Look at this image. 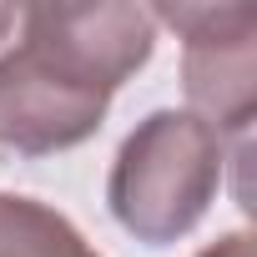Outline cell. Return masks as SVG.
<instances>
[{"label":"cell","instance_id":"obj_1","mask_svg":"<svg viewBox=\"0 0 257 257\" xmlns=\"http://www.w3.org/2000/svg\"><path fill=\"white\" fill-rule=\"evenodd\" d=\"M222 172L227 142L192 111L162 106L121 142L106 177V207L137 242L167 247L207 217L222 192Z\"/></svg>","mask_w":257,"mask_h":257},{"label":"cell","instance_id":"obj_2","mask_svg":"<svg viewBox=\"0 0 257 257\" xmlns=\"http://www.w3.org/2000/svg\"><path fill=\"white\" fill-rule=\"evenodd\" d=\"M106 106L111 91L21 21L16 41L0 51V147L21 157L71 152L101 132Z\"/></svg>","mask_w":257,"mask_h":257},{"label":"cell","instance_id":"obj_3","mask_svg":"<svg viewBox=\"0 0 257 257\" xmlns=\"http://www.w3.org/2000/svg\"><path fill=\"white\" fill-rule=\"evenodd\" d=\"M152 16L182 36L187 111L222 142H247L257 116V16L247 6H157Z\"/></svg>","mask_w":257,"mask_h":257},{"label":"cell","instance_id":"obj_4","mask_svg":"<svg viewBox=\"0 0 257 257\" xmlns=\"http://www.w3.org/2000/svg\"><path fill=\"white\" fill-rule=\"evenodd\" d=\"M26 31L51 41L71 66L101 81L111 96L132 81L157 51V16L132 0H91V6H26Z\"/></svg>","mask_w":257,"mask_h":257},{"label":"cell","instance_id":"obj_5","mask_svg":"<svg viewBox=\"0 0 257 257\" xmlns=\"http://www.w3.org/2000/svg\"><path fill=\"white\" fill-rule=\"evenodd\" d=\"M0 257H101V252L66 212L21 192H0Z\"/></svg>","mask_w":257,"mask_h":257},{"label":"cell","instance_id":"obj_6","mask_svg":"<svg viewBox=\"0 0 257 257\" xmlns=\"http://www.w3.org/2000/svg\"><path fill=\"white\" fill-rule=\"evenodd\" d=\"M197 257H257V242H252V232H227L212 247H202Z\"/></svg>","mask_w":257,"mask_h":257},{"label":"cell","instance_id":"obj_7","mask_svg":"<svg viewBox=\"0 0 257 257\" xmlns=\"http://www.w3.org/2000/svg\"><path fill=\"white\" fill-rule=\"evenodd\" d=\"M21 31V6H0V51H6Z\"/></svg>","mask_w":257,"mask_h":257}]
</instances>
